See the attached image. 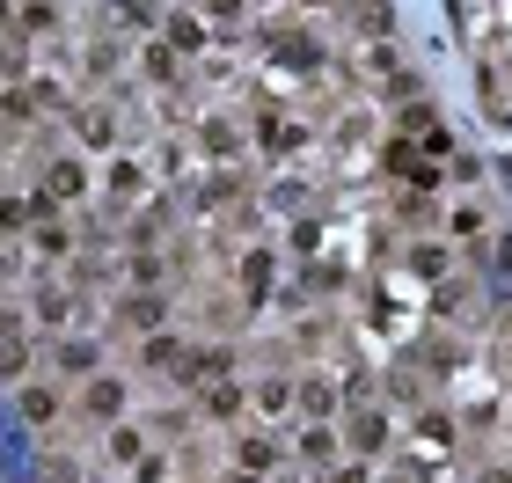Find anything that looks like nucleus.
<instances>
[{
  "label": "nucleus",
  "instance_id": "15",
  "mask_svg": "<svg viewBox=\"0 0 512 483\" xmlns=\"http://www.w3.org/2000/svg\"><path fill=\"white\" fill-rule=\"evenodd\" d=\"M103 454H110V462H147V432H139V425H110Z\"/></svg>",
  "mask_w": 512,
  "mask_h": 483
},
{
  "label": "nucleus",
  "instance_id": "16",
  "mask_svg": "<svg viewBox=\"0 0 512 483\" xmlns=\"http://www.w3.org/2000/svg\"><path fill=\"white\" fill-rule=\"evenodd\" d=\"M30 249H37L44 264H59V257H74V235H66L59 220H44V227H30Z\"/></svg>",
  "mask_w": 512,
  "mask_h": 483
},
{
  "label": "nucleus",
  "instance_id": "9",
  "mask_svg": "<svg viewBox=\"0 0 512 483\" xmlns=\"http://www.w3.org/2000/svg\"><path fill=\"white\" fill-rule=\"evenodd\" d=\"M96 359H103V344H88V337H59L52 344V374H96Z\"/></svg>",
  "mask_w": 512,
  "mask_h": 483
},
{
  "label": "nucleus",
  "instance_id": "23",
  "mask_svg": "<svg viewBox=\"0 0 512 483\" xmlns=\"http://www.w3.org/2000/svg\"><path fill=\"white\" fill-rule=\"evenodd\" d=\"M110 191H118V198H139V161H110Z\"/></svg>",
  "mask_w": 512,
  "mask_h": 483
},
{
  "label": "nucleus",
  "instance_id": "25",
  "mask_svg": "<svg viewBox=\"0 0 512 483\" xmlns=\"http://www.w3.org/2000/svg\"><path fill=\"white\" fill-rule=\"evenodd\" d=\"M198 8L213 15V22H227V30H235V22H242V0H198Z\"/></svg>",
  "mask_w": 512,
  "mask_h": 483
},
{
  "label": "nucleus",
  "instance_id": "5",
  "mask_svg": "<svg viewBox=\"0 0 512 483\" xmlns=\"http://www.w3.org/2000/svg\"><path fill=\"white\" fill-rule=\"evenodd\" d=\"M388 432H395V425L381 418V410H359V418L344 425V454H359V462H374V454L388 447Z\"/></svg>",
  "mask_w": 512,
  "mask_h": 483
},
{
  "label": "nucleus",
  "instance_id": "8",
  "mask_svg": "<svg viewBox=\"0 0 512 483\" xmlns=\"http://www.w3.org/2000/svg\"><path fill=\"white\" fill-rule=\"evenodd\" d=\"M74 132H81V147H88V154H110V147H118V118H110L103 103L74 110Z\"/></svg>",
  "mask_w": 512,
  "mask_h": 483
},
{
  "label": "nucleus",
  "instance_id": "21",
  "mask_svg": "<svg viewBox=\"0 0 512 483\" xmlns=\"http://www.w3.org/2000/svg\"><path fill=\"white\" fill-rule=\"evenodd\" d=\"M22 374H30V337H22V322H8V381L22 388Z\"/></svg>",
  "mask_w": 512,
  "mask_h": 483
},
{
  "label": "nucleus",
  "instance_id": "14",
  "mask_svg": "<svg viewBox=\"0 0 512 483\" xmlns=\"http://www.w3.org/2000/svg\"><path fill=\"white\" fill-rule=\"evenodd\" d=\"M52 30H59V0H22L15 37H52Z\"/></svg>",
  "mask_w": 512,
  "mask_h": 483
},
{
  "label": "nucleus",
  "instance_id": "29",
  "mask_svg": "<svg viewBox=\"0 0 512 483\" xmlns=\"http://www.w3.org/2000/svg\"><path fill=\"white\" fill-rule=\"evenodd\" d=\"M169 476V462H161V454H147V462H139V483H161Z\"/></svg>",
  "mask_w": 512,
  "mask_h": 483
},
{
  "label": "nucleus",
  "instance_id": "31",
  "mask_svg": "<svg viewBox=\"0 0 512 483\" xmlns=\"http://www.w3.org/2000/svg\"><path fill=\"white\" fill-rule=\"evenodd\" d=\"M388 483H417V476H388Z\"/></svg>",
  "mask_w": 512,
  "mask_h": 483
},
{
  "label": "nucleus",
  "instance_id": "3",
  "mask_svg": "<svg viewBox=\"0 0 512 483\" xmlns=\"http://www.w3.org/2000/svg\"><path fill=\"white\" fill-rule=\"evenodd\" d=\"M81 410H88L96 425H125V381H118V374H88Z\"/></svg>",
  "mask_w": 512,
  "mask_h": 483
},
{
  "label": "nucleus",
  "instance_id": "12",
  "mask_svg": "<svg viewBox=\"0 0 512 483\" xmlns=\"http://www.w3.org/2000/svg\"><path fill=\"white\" fill-rule=\"evenodd\" d=\"M161 37H169L176 59H191V52H205V15H169V22H161Z\"/></svg>",
  "mask_w": 512,
  "mask_h": 483
},
{
  "label": "nucleus",
  "instance_id": "22",
  "mask_svg": "<svg viewBox=\"0 0 512 483\" xmlns=\"http://www.w3.org/2000/svg\"><path fill=\"white\" fill-rule=\"evenodd\" d=\"M410 271H417V279H439V271H447V249H439V242H417V249H410Z\"/></svg>",
  "mask_w": 512,
  "mask_h": 483
},
{
  "label": "nucleus",
  "instance_id": "4",
  "mask_svg": "<svg viewBox=\"0 0 512 483\" xmlns=\"http://www.w3.org/2000/svg\"><path fill=\"white\" fill-rule=\"evenodd\" d=\"M44 191H52L59 205L88 198V169H81V154H52V161H44Z\"/></svg>",
  "mask_w": 512,
  "mask_h": 483
},
{
  "label": "nucleus",
  "instance_id": "2",
  "mask_svg": "<svg viewBox=\"0 0 512 483\" xmlns=\"http://www.w3.org/2000/svg\"><path fill=\"white\" fill-rule=\"evenodd\" d=\"M59 410H66L59 381H22V388H15V425H52Z\"/></svg>",
  "mask_w": 512,
  "mask_h": 483
},
{
  "label": "nucleus",
  "instance_id": "26",
  "mask_svg": "<svg viewBox=\"0 0 512 483\" xmlns=\"http://www.w3.org/2000/svg\"><path fill=\"white\" fill-rule=\"evenodd\" d=\"M205 147H213V154H235V125L213 118V125H205Z\"/></svg>",
  "mask_w": 512,
  "mask_h": 483
},
{
  "label": "nucleus",
  "instance_id": "27",
  "mask_svg": "<svg viewBox=\"0 0 512 483\" xmlns=\"http://www.w3.org/2000/svg\"><path fill=\"white\" fill-rule=\"evenodd\" d=\"M454 235H469V242L483 235V213H476V205H454Z\"/></svg>",
  "mask_w": 512,
  "mask_h": 483
},
{
  "label": "nucleus",
  "instance_id": "19",
  "mask_svg": "<svg viewBox=\"0 0 512 483\" xmlns=\"http://www.w3.org/2000/svg\"><path fill=\"white\" fill-rule=\"evenodd\" d=\"M300 410H308V418L322 425V418L337 410V388H330V381H300Z\"/></svg>",
  "mask_w": 512,
  "mask_h": 483
},
{
  "label": "nucleus",
  "instance_id": "24",
  "mask_svg": "<svg viewBox=\"0 0 512 483\" xmlns=\"http://www.w3.org/2000/svg\"><path fill=\"white\" fill-rule=\"evenodd\" d=\"M322 483H374V469H366L359 454H344V462H337L330 476H322Z\"/></svg>",
  "mask_w": 512,
  "mask_h": 483
},
{
  "label": "nucleus",
  "instance_id": "20",
  "mask_svg": "<svg viewBox=\"0 0 512 483\" xmlns=\"http://www.w3.org/2000/svg\"><path fill=\"white\" fill-rule=\"evenodd\" d=\"M359 30L366 37H395V8L388 0H359Z\"/></svg>",
  "mask_w": 512,
  "mask_h": 483
},
{
  "label": "nucleus",
  "instance_id": "7",
  "mask_svg": "<svg viewBox=\"0 0 512 483\" xmlns=\"http://www.w3.org/2000/svg\"><path fill=\"white\" fill-rule=\"evenodd\" d=\"M300 462H308V469H337V454H344V432L337 425H300Z\"/></svg>",
  "mask_w": 512,
  "mask_h": 483
},
{
  "label": "nucleus",
  "instance_id": "1",
  "mask_svg": "<svg viewBox=\"0 0 512 483\" xmlns=\"http://www.w3.org/2000/svg\"><path fill=\"white\" fill-rule=\"evenodd\" d=\"M161 322H169V293H125L118 301V330L132 337H161Z\"/></svg>",
  "mask_w": 512,
  "mask_h": 483
},
{
  "label": "nucleus",
  "instance_id": "10",
  "mask_svg": "<svg viewBox=\"0 0 512 483\" xmlns=\"http://www.w3.org/2000/svg\"><path fill=\"white\" fill-rule=\"evenodd\" d=\"M300 140H308V132H300L293 118H278V110H264V118H256V147H264V154H293Z\"/></svg>",
  "mask_w": 512,
  "mask_h": 483
},
{
  "label": "nucleus",
  "instance_id": "28",
  "mask_svg": "<svg viewBox=\"0 0 512 483\" xmlns=\"http://www.w3.org/2000/svg\"><path fill=\"white\" fill-rule=\"evenodd\" d=\"M44 483H81V469L66 462V454H52V462H44Z\"/></svg>",
  "mask_w": 512,
  "mask_h": 483
},
{
  "label": "nucleus",
  "instance_id": "6",
  "mask_svg": "<svg viewBox=\"0 0 512 483\" xmlns=\"http://www.w3.org/2000/svg\"><path fill=\"white\" fill-rule=\"evenodd\" d=\"M139 366H147V374H161V366H169V374H183V366H191V344H183L176 330L139 337Z\"/></svg>",
  "mask_w": 512,
  "mask_h": 483
},
{
  "label": "nucleus",
  "instance_id": "18",
  "mask_svg": "<svg viewBox=\"0 0 512 483\" xmlns=\"http://www.w3.org/2000/svg\"><path fill=\"white\" fill-rule=\"evenodd\" d=\"M242 410V381H213L205 388V418H235Z\"/></svg>",
  "mask_w": 512,
  "mask_h": 483
},
{
  "label": "nucleus",
  "instance_id": "13",
  "mask_svg": "<svg viewBox=\"0 0 512 483\" xmlns=\"http://www.w3.org/2000/svg\"><path fill=\"white\" fill-rule=\"evenodd\" d=\"M139 66H147V81H154V88H176V74H183V59L169 52V37H154L147 52H139Z\"/></svg>",
  "mask_w": 512,
  "mask_h": 483
},
{
  "label": "nucleus",
  "instance_id": "11",
  "mask_svg": "<svg viewBox=\"0 0 512 483\" xmlns=\"http://www.w3.org/2000/svg\"><path fill=\"white\" fill-rule=\"evenodd\" d=\"M293 403H300V381L293 374H264V381H256V410H264V418H286Z\"/></svg>",
  "mask_w": 512,
  "mask_h": 483
},
{
  "label": "nucleus",
  "instance_id": "30",
  "mask_svg": "<svg viewBox=\"0 0 512 483\" xmlns=\"http://www.w3.org/2000/svg\"><path fill=\"white\" fill-rule=\"evenodd\" d=\"M483 483H512V469H483Z\"/></svg>",
  "mask_w": 512,
  "mask_h": 483
},
{
  "label": "nucleus",
  "instance_id": "17",
  "mask_svg": "<svg viewBox=\"0 0 512 483\" xmlns=\"http://www.w3.org/2000/svg\"><path fill=\"white\" fill-rule=\"evenodd\" d=\"M235 462L256 476V469H271V462H286V447H278V440H256V432H249V440L235 447Z\"/></svg>",
  "mask_w": 512,
  "mask_h": 483
}]
</instances>
